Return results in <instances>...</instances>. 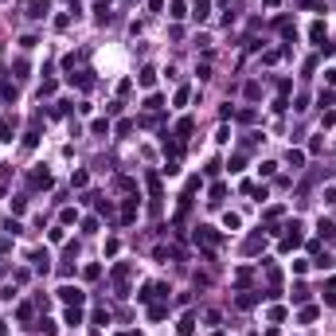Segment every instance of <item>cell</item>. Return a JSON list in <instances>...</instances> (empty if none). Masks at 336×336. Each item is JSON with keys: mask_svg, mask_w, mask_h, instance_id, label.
Wrapping results in <instances>:
<instances>
[{"mask_svg": "<svg viewBox=\"0 0 336 336\" xmlns=\"http://www.w3.org/2000/svg\"><path fill=\"white\" fill-rule=\"evenodd\" d=\"M262 4H266V8H278V4H281V0H262Z\"/></svg>", "mask_w": 336, "mask_h": 336, "instance_id": "cell-53", "label": "cell"}, {"mask_svg": "<svg viewBox=\"0 0 336 336\" xmlns=\"http://www.w3.org/2000/svg\"><path fill=\"white\" fill-rule=\"evenodd\" d=\"M113 133H117V137H129V133H133V121H117Z\"/></svg>", "mask_w": 336, "mask_h": 336, "instance_id": "cell-39", "label": "cell"}, {"mask_svg": "<svg viewBox=\"0 0 336 336\" xmlns=\"http://www.w3.org/2000/svg\"><path fill=\"white\" fill-rule=\"evenodd\" d=\"M82 231H86V235H94V231H98V219H94V215H90V219H82Z\"/></svg>", "mask_w": 336, "mask_h": 336, "instance_id": "cell-50", "label": "cell"}, {"mask_svg": "<svg viewBox=\"0 0 336 336\" xmlns=\"http://www.w3.org/2000/svg\"><path fill=\"white\" fill-rule=\"evenodd\" d=\"M168 16H172V20H184V16H188V4H184V0H172Z\"/></svg>", "mask_w": 336, "mask_h": 336, "instance_id": "cell-24", "label": "cell"}, {"mask_svg": "<svg viewBox=\"0 0 336 336\" xmlns=\"http://www.w3.org/2000/svg\"><path fill=\"white\" fill-rule=\"evenodd\" d=\"M32 262H35V270H43V274H47V266H51V254H47V250H35V254H32Z\"/></svg>", "mask_w": 336, "mask_h": 336, "instance_id": "cell-21", "label": "cell"}, {"mask_svg": "<svg viewBox=\"0 0 336 336\" xmlns=\"http://www.w3.org/2000/svg\"><path fill=\"white\" fill-rule=\"evenodd\" d=\"M188 98H192V86H180L176 90V106H188Z\"/></svg>", "mask_w": 336, "mask_h": 336, "instance_id": "cell-38", "label": "cell"}, {"mask_svg": "<svg viewBox=\"0 0 336 336\" xmlns=\"http://www.w3.org/2000/svg\"><path fill=\"white\" fill-rule=\"evenodd\" d=\"M70 82H74L78 90H90V86H94V74H90V70H78V74H70Z\"/></svg>", "mask_w": 336, "mask_h": 336, "instance_id": "cell-15", "label": "cell"}, {"mask_svg": "<svg viewBox=\"0 0 336 336\" xmlns=\"http://www.w3.org/2000/svg\"><path fill=\"white\" fill-rule=\"evenodd\" d=\"M16 137V117H0V141H12Z\"/></svg>", "mask_w": 336, "mask_h": 336, "instance_id": "cell-17", "label": "cell"}, {"mask_svg": "<svg viewBox=\"0 0 336 336\" xmlns=\"http://www.w3.org/2000/svg\"><path fill=\"white\" fill-rule=\"evenodd\" d=\"M47 12H51V4H47V0H32V4H28V16H32V20H43Z\"/></svg>", "mask_w": 336, "mask_h": 336, "instance_id": "cell-11", "label": "cell"}, {"mask_svg": "<svg viewBox=\"0 0 336 336\" xmlns=\"http://www.w3.org/2000/svg\"><path fill=\"white\" fill-rule=\"evenodd\" d=\"M165 293H168L165 281H145V285H141V293H137V301H141V305H153V301H157V297H165Z\"/></svg>", "mask_w": 336, "mask_h": 336, "instance_id": "cell-4", "label": "cell"}, {"mask_svg": "<svg viewBox=\"0 0 336 336\" xmlns=\"http://www.w3.org/2000/svg\"><path fill=\"white\" fill-rule=\"evenodd\" d=\"M192 238H196V246H203L207 254H211V250L223 242V235H219L215 227H196V235H192Z\"/></svg>", "mask_w": 336, "mask_h": 336, "instance_id": "cell-2", "label": "cell"}, {"mask_svg": "<svg viewBox=\"0 0 336 336\" xmlns=\"http://www.w3.org/2000/svg\"><path fill=\"white\" fill-rule=\"evenodd\" d=\"M90 321H94V325H102V329H106V325H110V313H106V309H94V313H90Z\"/></svg>", "mask_w": 336, "mask_h": 336, "instance_id": "cell-35", "label": "cell"}, {"mask_svg": "<svg viewBox=\"0 0 336 336\" xmlns=\"http://www.w3.org/2000/svg\"><path fill=\"white\" fill-rule=\"evenodd\" d=\"M289 90H293V82H289V78H278V94H281V98H285Z\"/></svg>", "mask_w": 336, "mask_h": 336, "instance_id": "cell-49", "label": "cell"}, {"mask_svg": "<svg viewBox=\"0 0 336 336\" xmlns=\"http://www.w3.org/2000/svg\"><path fill=\"white\" fill-rule=\"evenodd\" d=\"M176 336H196V313H184L176 321Z\"/></svg>", "mask_w": 336, "mask_h": 336, "instance_id": "cell-8", "label": "cell"}, {"mask_svg": "<svg viewBox=\"0 0 336 336\" xmlns=\"http://www.w3.org/2000/svg\"><path fill=\"white\" fill-rule=\"evenodd\" d=\"M223 227H227V231H238V227H242V219H238L235 211H227V215H223Z\"/></svg>", "mask_w": 336, "mask_h": 336, "instance_id": "cell-31", "label": "cell"}, {"mask_svg": "<svg viewBox=\"0 0 336 336\" xmlns=\"http://www.w3.org/2000/svg\"><path fill=\"white\" fill-rule=\"evenodd\" d=\"M121 336H137V333H121Z\"/></svg>", "mask_w": 336, "mask_h": 336, "instance_id": "cell-54", "label": "cell"}, {"mask_svg": "<svg viewBox=\"0 0 336 336\" xmlns=\"http://www.w3.org/2000/svg\"><path fill=\"white\" fill-rule=\"evenodd\" d=\"M82 278H86V281H98V278H102V266H86V270H82Z\"/></svg>", "mask_w": 336, "mask_h": 336, "instance_id": "cell-41", "label": "cell"}, {"mask_svg": "<svg viewBox=\"0 0 336 336\" xmlns=\"http://www.w3.org/2000/svg\"><path fill=\"white\" fill-rule=\"evenodd\" d=\"M59 219H63V223H74V219H78V211H74V207H63V215H59Z\"/></svg>", "mask_w": 336, "mask_h": 336, "instance_id": "cell-46", "label": "cell"}, {"mask_svg": "<svg viewBox=\"0 0 336 336\" xmlns=\"http://www.w3.org/2000/svg\"><path fill=\"white\" fill-rule=\"evenodd\" d=\"M309 266H317V270H329V266H333V258H329V254H317V262H309Z\"/></svg>", "mask_w": 336, "mask_h": 336, "instance_id": "cell-43", "label": "cell"}, {"mask_svg": "<svg viewBox=\"0 0 336 336\" xmlns=\"http://www.w3.org/2000/svg\"><path fill=\"white\" fill-rule=\"evenodd\" d=\"M161 106H165L161 94H149V98H145V110H149V113H161Z\"/></svg>", "mask_w": 336, "mask_h": 336, "instance_id": "cell-27", "label": "cell"}, {"mask_svg": "<svg viewBox=\"0 0 336 336\" xmlns=\"http://www.w3.org/2000/svg\"><path fill=\"white\" fill-rule=\"evenodd\" d=\"M321 125H325V129H333V125H336V113H333V110H325V117H321Z\"/></svg>", "mask_w": 336, "mask_h": 336, "instance_id": "cell-52", "label": "cell"}, {"mask_svg": "<svg viewBox=\"0 0 336 336\" xmlns=\"http://www.w3.org/2000/svg\"><path fill=\"white\" fill-rule=\"evenodd\" d=\"M168 317V305H149V321H165Z\"/></svg>", "mask_w": 336, "mask_h": 336, "instance_id": "cell-30", "label": "cell"}, {"mask_svg": "<svg viewBox=\"0 0 336 336\" xmlns=\"http://www.w3.org/2000/svg\"><path fill=\"white\" fill-rule=\"evenodd\" d=\"M325 305H336V278L325 281Z\"/></svg>", "mask_w": 336, "mask_h": 336, "instance_id": "cell-29", "label": "cell"}, {"mask_svg": "<svg viewBox=\"0 0 336 336\" xmlns=\"http://www.w3.org/2000/svg\"><path fill=\"white\" fill-rule=\"evenodd\" d=\"M281 215H285L281 207H270V211L262 215V219H266V235H278V223H281Z\"/></svg>", "mask_w": 336, "mask_h": 336, "instance_id": "cell-9", "label": "cell"}, {"mask_svg": "<svg viewBox=\"0 0 336 336\" xmlns=\"http://www.w3.org/2000/svg\"><path fill=\"white\" fill-rule=\"evenodd\" d=\"M117 219H121V223H133V219H137V200H125V203H121V215H117Z\"/></svg>", "mask_w": 336, "mask_h": 336, "instance_id": "cell-16", "label": "cell"}, {"mask_svg": "<svg viewBox=\"0 0 336 336\" xmlns=\"http://www.w3.org/2000/svg\"><path fill=\"white\" fill-rule=\"evenodd\" d=\"M250 281H254V270H250V266H238V270H235V285H238V289H246Z\"/></svg>", "mask_w": 336, "mask_h": 336, "instance_id": "cell-14", "label": "cell"}, {"mask_svg": "<svg viewBox=\"0 0 336 336\" xmlns=\"http://www.w3.org/2000/svg\"><path fill=\"white\" fill-rule=\"evenodd\" d=\"M192 129H196V121H192V117H180V121H176V137H188Z\"/></svg>", "mask_w": 336, "mask_h": 336, "instance_id": "cell-26", "label": "cell"}, {"mask_svg": "<svg viewBox=\"0 0 336 336\" xmlns=\"http://www.w3.org/2000/svg\"><path fill=\"white\" fill-rule=\"evenodd\" d=\"M285 165H289V168H301V165H305V153H301V149H289V153H285Z\"/></svg>", "mask_w": 336, "mask_h": 336, "instance_id": "cell-23", "label": "cell"}, {"mask_svg": "<svg viewBox=\"0 0 336 336\" xmlns=\"http://www.w3.org/2000/svg\"><path fill=\"white\" fill-rule=\"evenodd\" d=\"M145 184H149V207H153V215H161V200H165V188H161V172H145Z\"/></svg>", "mask_w": 336, "mask_h": 336, "instance_id": "cell-1", "label": "cell"}, {"mask_svg": "<svg viewBox=\"0 0 336 336\" xmlns=\"http://www.w3.org/2000/svg\"><path fill=\"white\" fill-rule=\"evenodd\" d=\"M32 313H35L32 305H20V309H16V321H24V325H28V321H32Z\"/></svg>", "mask_w": 336, "mask_h": 336, "instance_id": "cell-40", "label": "cell"}, {"mask_svg": "<svg viewBox=\"0 0 336 336\" xmlns=\"http://www.w3.org/2000/svg\"><path fill=\"white\" fill-rule=\"evenodd\" d=\"M137 82H141V86H153V82H157V67H141Z\"/></svg>", "mask_w": 336, "mask_h": 336, "instance_id": "cell-19", "label": "cell"}, {"mask_svg": "<svg viewBox=\"0 0 336 336\" xmlns=\"http://www.w3.org/2000/svg\"><path fill=\"white\" fill-rule=\"evenodd\" d=\"M317 231H321V238H325V242H329V238L336 235V227L329 223V219H321V227H317Z\"/></svg>", "mask_w": 336, "mask_h": 336, "instance_id": "cell-37", "label": "cell"}, {"mask_svg": "<svg viewBox=\"0 0 336 336\" xmlns=\"http://www.w3.org/2000/svg\"><path fill=\"white\" fill-rule=\"evenodd\" d=\"M28 188H32V192H47V188H51V172L43 165L32 168V172H28Z\"/></svg>", "mask_w": 336, "mask_h": 336, "instance_id": "cell-5", "label": "cell"}, {"mask_svg": "<svg viewBox=\"0 0 336 336\" xmlns=\"http://www.w3.org/2000/svg\"><path fill=\"white\" fill-rule=\"evenodd\" d=\"M309 39H313V43H317V47H325V43H329V28H325V24H321V20H317V24H313V28H309Z\"/></svg>", "mask_w": 336, "mask_h": 336, "instance_id": "cell-10", "label": "cell"}, {"mask_svg": "<svg viewBox=\"0 0 336 336\" xmlns=\"http://www.w3.org/2000/svg\"><path fill=\"white\" fill-rule=\"evenodd\" d=\"M293 301H297V305H305V301H309V289H305V285H297V289H293Z\"/></svg>", "mask_w": 336, "mask_h": 336, "instance_id": "cell-44", "label": "cell"}, {"mask_svg": "<svg viewBox=\"0 0 336 336\" xmlns=\"http://www.w3.org/2000/svg\"><path fill=\"white\" fill-rule=\"evenodd\" d=\"M285 231H289V235L281 238V250H293V246H301V223H289Z\"/></svg>", "mask_w": 336, "mask_h": 336, "instance_id": "cell-7", "label": "cell"}, {"mask_svg": "<svg viewBox=\"0 0 336 336\" xmlns=\"http://www.w3.org/2000/svg\"><path fill=\"white\" fill-rule=\"evenodd\" d=\"M262 242H266L262 235H250V238L242 242V250H246V254H258V250H262Z\"/></svg>", "mask_w": 336, "mask_h": 336, "instance_id": "cell-20", "label": "cell"}, {"mask_svg": "<svg viewBox=\"0 0 336 336\" xmlns=\"http://www.w3.org/2000/svg\"><path fill=\"white\" fill-rule=\"evenodd\" d=\"M258 297H262V293H254V289H242L235 305H238V309H254V305H258Z\"/></svg>", "mask_w": 336, "mask_h": 336, "instance_id": "cell-12", "label": "cell"}, {"mask_svg": "<svg viewBox=\"0 0 336 336\" xmlns=\"http://www.w3.org/2000/svg\"><path fill=\"white\" fill-rule=\"evenodd\" d=\"M215 141H219V145H227V141H231V129H227V125H219V133H215Z\"/></svg>", "mask_w": 336, "mask_h": 336, "instance_id": "cell-51", "label": "cell"}, {"mask_svg": "<svg viewBox=\"0 0 336 336\" xmlns=\"http://www.w3.org/2000/svg\"><path fill=\"white\" fill-rule=\"evenodd\" d=\"M35 329H39V333H43V336H55V333H59V325H55V321H51V317H43V321H39Z\"/></svg>", "mask_w": 336, "mask_h": 336, "instance_id": "cell-28", "label": "cell"}, {"mask_svg": "<svg viewBox=\"0 0 336 336\" xmlns=\"http://www.w3.org/2000/svg\"><path fill=\"white\" fill-rule=\"evenodd\" d=\"M110 278H113V285H117V293L125 297V293H129V278H133V262H117Z\"/></svg>", "mask_w": 336, "mask_h": 336, "instance_id": "cell-3", "label": "cell"}, {"mask_svg": "<svg viewBox=\"0 0 336 336\" xmlns=\"http://www.w3.org/2000/svg\"><path fill=\"white\" fill-rule=\"evenodd\" d=\"M297 321H301V325H313V321H317V305H301Z\"/></svg>", "mask_w": 336, "mask_h": 336, "instance_id": "cell-22", "label": "cell"}, {"mask_svg": "<svg viewBox=\"0 0 336 336\" xmlns=\"http://www.w3.org/2000/svg\"><path fill=\"white\" fill-rule=\"evenodd\" d=\"M59 301H63V305H82L86 293H82L78 285H63V289H59Z\"/></svg>", "mask_w": 336, "mask_h": 336, "instance_id": "cell-6", "label": "cell"}, {"mask_svg": "<svg viewBox=\"0 0 336 336\" xmlns=\"http://www.w3.org/2000/svg\"><path fill=\"white\" fill-rule=\"evenodd\" d=\"M317 102H321V110H329V106H336V94H333V90H321Z\"/></svg>", "mask_w": 336, "mask_h": 336, "instance_id": "cell-36", "label": "cell"}, {"mask_svg": "<svg viewBox=\"0 0 336 336\" xmlns=\"http://www.w3.org/2000/svg\"><path fill=\"white\" fill-rule=\"evenodd\" d=\"M0 98H4V102H16V86H12V82H0Z\"/></svg>", "mask_w": 336, "mask_h": 336, "instance_id": "cell-32", "label": "cell"}, {"mask_svg": "<svg viewBox=\"0 0 336 336\" xmlns=\"http://www.w3.org/2000/svg\"><path fill=\"white\" fill-rule=\"evenodd\" d=\"M278 32L285 35V39H289V35H293V24H289V20H278Z\"/></svg>", "mask_w": 336, "mask_h": 336, "instance_id": "cell-47", "label": "cell"}, {"mask_svg": "<svg viewBox=\"0 0 336 336\" xmlns=\"http://www.w3.org/2000/svg\"><path fill=\"white\" fill-rule=\"evenodd\" d=\"M192 16H196V20L203 24V20L211 16V0H192Z\"/></svg>", "mask_w": 336, "mask_h": 336, "instance_id": "cell-13", "label": "cell"}, {"mask_svg": "<svg viewBox=\"0 0 336 336\" xmlns=\"http://www.w3.org/2000/svg\"><path fill=\"white\" fill-rule=\"evenodd\" d=\"M266 317H270V321H274V325H278V321H285V309H278V305H274V309H270V313H266Z\"/></svg>", "mask_w": 336, "mask_h": 336, "instance_id": "cell-48", "label": "cell"}, {"mask_svg": "<svg viewBox=\"0 0 336 336\" xmlns=\"http://www.w3.org/2000/svg\"><path fill=\"white\" fill-rule=\"evenodd\" d=\"M86 184H90V176H86V172H82V168H78V172H74V176H70V188H86Z\"/></svg>", "mask_w": 336, "mask_h": 336, "instance_id": "cell-33", "label": "cell"}, {"mask_svg": "<svg viewBox=\"0 0 336 336\" xmlns=\"http://www.w3.org/2000/svg\"><path fill=\"white\" fill-rule=\"evenodd\" d=\"M242 161H246V157H242V153H235V157L227 161V168H231V172H242Z\"/></svg>", "mask_w": 336, "mask_h": 336, "instance_id": "cell-42", "label": "cell"}, {"mask_svg": "<svg viewBox=\"0 0 336 336\" xmlns=\"http://www.w3.org/2000/svg\"><path fill=\"white\" fill-rule=\"evenodd\" d=\"M227 200V184H211V192H207V203H223Z\"/></svg>", "mask_w": 336, "mask_h": 336, "instance_id": "cell-18", "label": "cell"}, {"mask_svg": "<svg viewBox=\"0 0 336 336\" xmlns=\"http://www.w3.org/2000/svg\"><path fill=\"white\" fill-rule=\"evenodd\" d=\"M90 133H94V137H110V121H106V117H98V121L90 125Z\"/></svg>", "mask_w": 336, "mask_h": 336, "instance_id": "cell-25", "label": "cell"}, {"mask_svg": "<svg viewBox=\"0 0 336 336\" xmlns=\"http://www.w3.org/2000/svg\"><path fill=\"white\" fill-rule=\"evenodd\" d=\"M203 321H207V325H219V321H223V313H219V309H207V313H203Z\"/></svg>", "mask_w": 336, "mask_h": 336, "instance_id": "cell-45", "label": "cell"}, {"mask_svg": "<svg viewBox=\"0 0 336 336\" xmlns=\"http://www.w3.org/2000/svg\"><path fill=\"white\" fill-rule=\"evenodd\" d=\"M67 325H82V313H78V305H67Z\"/></svg>", "mask_w": 336, "mask_h": 336, "instance_id": "cell-34", "label": "cell"}]
</instances>
